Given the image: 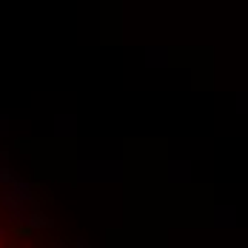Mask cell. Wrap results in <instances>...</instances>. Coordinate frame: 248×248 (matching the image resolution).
I'll return each instance as SVG.
<instances>
[{
	"label": "cell",
	"instance_id": "obj_1",
	"mask_svg": "<svg viewBox=\"0 0 248 248\" xmlns=\"http://www.w3.org/2000/svg\"><path fill=\"white\" fill-rule=\"evenodd\" d=\"M0 248H69L37 200L6 171H0Z\"/></svg>",
	"mask_w": 248,
	"mask_h": 248
}]
</instances>
